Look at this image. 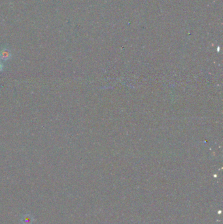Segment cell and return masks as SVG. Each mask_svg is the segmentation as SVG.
<instances>
[{"label": "cell", "mask_w": 223, "mask_h": 224, "mask_svg": "<svg viewBox=\"0 0 223 224\" xmlns=\"http://www.w3.org/2000/svg\"><path fill=\"white\" fill-rule=\"evenodd\" d=\"M11 53L7 49H4L0 52V59L3 60H8L11 59Z\"/></svg>", "instance_id": "obj_1"}, {"label": "cell", "mask_w": 223, "mask_h": 224, "mask_svg": "<svg viewBox=\"0 0 223 224\" xmlns=\"http://www.w3.org/2000/svg\"><path fill=\"white\" fill-rule=\"evenodd\" d=\"M3 64L1 62H0V71H1L2 70H3Z\"/></svg>", "instance_id": "obj_2"}]
</instances>
